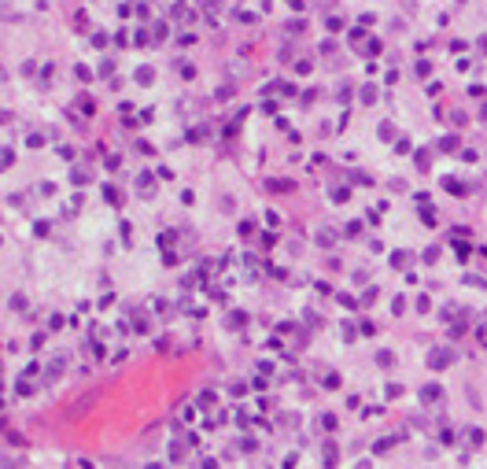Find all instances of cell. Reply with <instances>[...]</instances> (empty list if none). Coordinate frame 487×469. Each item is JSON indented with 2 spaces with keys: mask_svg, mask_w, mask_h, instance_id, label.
<instances>
[{
  "mask_svg": "<svg viewBox=\"0 0 487 469\" xmlns=\"http://www.w3.org/2000/svg\"><path fill=\"white\" fill-rule=\"evenodd\" d=\"M325 462H328V466H336V447H332V444L325 447Z\"/></svg>",
  "mask_w": 487,
  "mask_h": 469,
  "instance_id": "1",
  "label": "cell"
},
{
  "mask_svg": "<svg viewBox=\"0 0 487 469\" xmlns=\"http://www.w3.org/2000/svg\"><path fill=\"white\" fill-rule=\"evenodd\" d=\"M200 469H214V462H210V458H207V462H200Z\"/></svg>",
  "mask_w": 487,
  "mask_h": 469,
  "instance_id": "2",
  "label": "cell"
}]
</instances>
